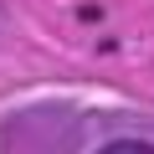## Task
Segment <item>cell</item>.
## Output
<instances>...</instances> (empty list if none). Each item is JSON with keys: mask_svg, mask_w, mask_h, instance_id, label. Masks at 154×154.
I'll list each match as a JSON object with an SVG mask.
<instances>
[{"mask_svg": "<svg viewBox=\"0 0 154 154\" xmlns=\"http://www.w3.org/2000/svg\"><path fill=\"white\" fill-rule=\"evenodd\" d=\"M98 154H154V144H149V139H113V144H103Z\"/></svg>", "mask_w": 154, "mask_h": 154, "instance_id": "6da1fadb", "label": "cell"}]
</instances>
